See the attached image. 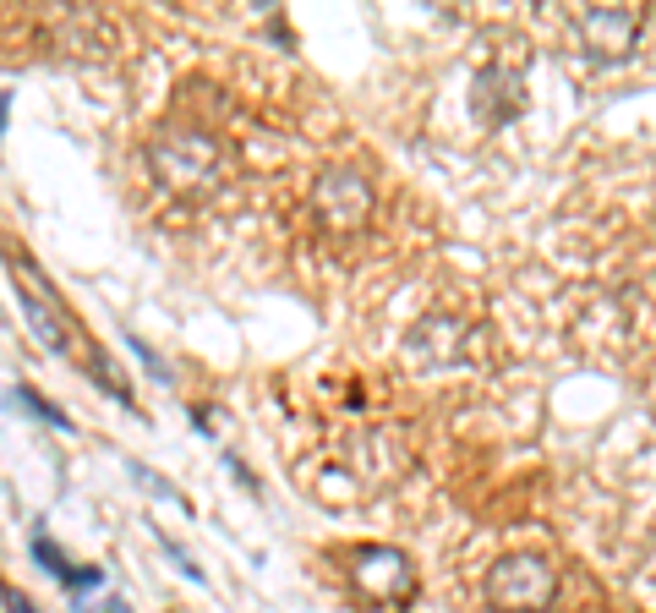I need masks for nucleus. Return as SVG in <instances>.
Masks as SVG:
<instances>
[{
  "instance_id": "obj_1",
  "label": "nucleus",
  "mask_w": 656,
  "mask_h": 613,
  "mask_svg": "<svg viewBox=\"0 0 656 613\" xmlns=\"http://www.w3.org/2000/svg\"><path fill=\"white\" fill-rule=\"evenodd\" d=\"M148 159H154V176L170 192H203V187H214L219 170H225L219 143L208 132H197V126H170V132H159Z\"/></svg>"
},
{
  "instance_id": "obj_2",
  "label": "nucleus",
  "mask_w": 656,
  "mask_h": 613,
  "mask_svg": "<svg viewBox=\"0 0 656 613\" xmlns=\"http://www.w3.org/2000/svg\"><path fill=\"white\" fill-rule=\"evenodd\" d=\"M558 597V570L542 553H503L487 570L492 613H542Z\"/></svg>"
},
{
  "instance_id": "obj_3",
  "label": "nucleus",
  "mask_w": 656,
  "mask_h": 613,
  "mask_svg": "<svg viewBox=\"0 0 656 613\" xmlns=\"http://www.w3.org/2000/svg\"><path fill=\"white\" fill-rule=\"evenodd\" d=\"M312 208L323 214V225L356 230V225L372 219V181L361 176V170L334 165V170H323V176L312 181Z\"/></svg>"
},
{
  "instance_id": "obj_4",
  "label": "nucleus",
  "mask_w": 656,
  "mask_h": 613,
  "mask_svg": "<svg viewBox=\"0 0 656 613\" xmlns=\"http://www.w3.org/2000/svg\"><path fill=\"white\" fill-rule=\"evenodd\" d=\"M350 581H356V592L367 597V603L389 608V603H405L410 597L416 570H410V559L400 548H361L356 559H350Z\"/></svg>"
},
{
  "instance_id": "obj_5",
  "label": "nucleus",
  "mask_w": 656,
  "mask_h": 613,
  "mask_svg": "<svg viewBox=\"0 0 656 613\" xmlns=\"http://www.w3.org/2000/svg\"><path fill=\"white\" fill-rule=\"evenodd\" d=\"M580 39L602 61H624L640 39V6H591L580 11Z\"/></svg>"
},
{
  "instance_id": "obj_6",
  "label": "nucleus",
  "mask_w": 656,
  "mask_h": 613,
  "mask_svg": "<svg viewBox=\"0 0 656 613\" xmlns=\"http://www.w3.org/2000/svg\"><path fill=\"white\" fill-rule=\"evenodd\" d=\"M520 94H525V83H520V72H503V66H487L482 77H476V115H482L487 126H498V121H509L514 110H520Z\"/></svg>"
},
{
  "instance_id": "obj_7",
  "label": "nucleus",
  "mask_w": 656,
  "mask_h": 613,
  "mask_svg": "<svg viewBox=\"0 0 656 613\" xmlns=\"http://www.w3.org/2000/svg\"><path fill=\"white\" fill-rule=\"evenodd\" d=\"M350 466H356V482H383V477H394V471H405V449H400V438H389V433H367L350 449Z\"/></svg>"
},
{
  "instance_id": "obj_8",
  "label": "nucleus",
  "mask_w": 656,
  "mask_h": 613,
  "mask_svg": "<svg viewBox=\"0 0 656 613\" xmlns=\"http://www.w3.org/2000/svg\"><path fill=\"white\" fill-rule=\"evenodd\" d=\"M17 291H22V285H17ZM22 312H28L33 334H39V340L50 345V351H66V345H72V329H66L61 318H55V307H50V302H39V296L22 291Z\"/></svg>"
},
{
  "instance_id": "obj_9",
  "label": "nucleus",
  "mask_w": 656,
  "mask_h": 613,
  "mask_svg": "<svg viewBox=\"0 0 656 613\" xmlns=\"http://www.w3.org/2000/svg\"><path fill=\"white\" fill-rule=\"evenodd\" d=\"M33 559H39L44 570H55V575H61V581H66V575H72V570H66V559H61V553H55V542H50V537H33Z\"/></svg>"
},
{
  "instance_id": "obj_10",
  "label": "nucleus",
  "mask_w": 656,
  "mask_h": 613,
  "mask_svg": "<svg viewBox=\"0 0 656 613\" xmlns=\"http://www.w3.org/2000/svg\"><path fill=\"white\" fill-rule=\"evenodd\" d=\"M17 400H22V406H28L33 416H44V422H55V427H72V422H66V416L55 411V406H44V400L33 395V389H17Z\"/></svg>"
},
{
  "instance_id": "obj_11",
  "label": "nucleus",
  "mask_w": 656,
  "mask_h": 613,
  "mask_svg": "<svg viewBox=\"0 0 656 613\" xmlns=\"http://www.w3.org/2000/svg\"><path fill=\"white\" fill-rule=\"evenodd\" d=\"M6 608L11 613H33V603H28V597H17V592H6Z\"/></svg>"
},
{
  "instance_id": "obj_12",
  "label": "nucleus",
  "mask_w": 656,
  "mask_h": 613,
  "mask_svg": "<svg viewBox=\"0 0 656 613\" xmlns=\"http://www.w3.org/2000/svg\"><path fill=\"white\" fill-rule=\"evenodd\" d=\"M104 613H126V603H110V608H104Z\"/></svg>"
}]
</instances>
